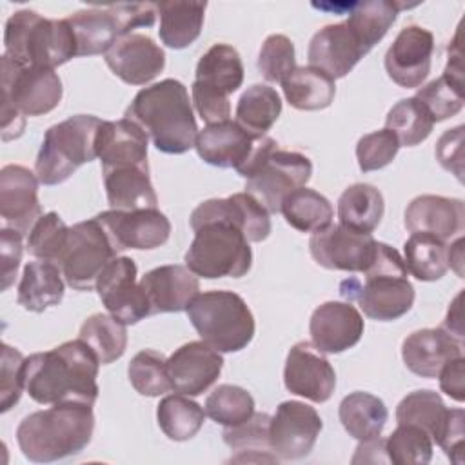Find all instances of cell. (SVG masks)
Wrapping results in <instances>:
<instances>
[{
    "label": "cell",
    "mask_w": 465,
    "mask_h": 465,
    "mask_svg": "<svg viewBox=\"0 0 465 465\" xmlns=\"http://www.w3.org/2000/svg\"><path fill=\"white\" fill-rule=\"evenodd\" d=\"M25 389V358L24 354L4 343L2 345V371H0V411L7 412L18 403Z\"/></svg>",
    "instance_id": "53"
},
{
    "label": "cell",
    "mask_w": 465,
    "mask_h": 465,
    "mask_svg": "<svg viewBox=\"0 0 465 465\" xmlns=\"http://www.w3.org/2000/svg\"><path fill=\"white\" fill-rule=\"evenodd\" d=\"M100 360L80 338L25 358V391L40 405L60 401L94 403Z\"/></svg>",
    "instance_id": "1"
},
{
    "label": "cell",
    "mask_w": 465,
    "mask_h": 465,
    "mask_svg": "<svg viewBox=\"0 0 465 465\" xmlns=\"http://www.w3.org/2000/svg\"><path fill=\"white\" fill-rule=\"evenodd\" d=\"M116 249L96 218L69 227L65 251L58 262L64 280L76 291H91L100 272L116 258Z\"/></svg>",
    "instance_id": "10"
},
{
    "label": "cell",
    "mask_w": 465,
    "mask_h": 465,
    "mask_svg": "<svg viewBox=\"0 0 465 465\" xmlns=\"http://www.w3.org/2000/svg\"><path fill=\"white\" fill-rule=\"evenodd\" d=\"M407 271L420 282H436L449 271L447 243L427 232H411L403 245Z\"/></svg>",
    "instance_id": "39"
},
{
    "label": "cell",
    "mask_w": 465,
    "mask_h": 465,
    "mask_svg": "<svg viewBox=\"0 0 465 465\" xmlns=\"http://www.w3.org/2000/svg\"><path fill=\"white\" fill-rule=\"evenodd\" d=\"M94 218L102 223L116 251L156 249L171 236V222L158 209H109Z\"/></svg>",
    "instance_id": "15"
},
{
    "label": "cell",
    "mask_w": 465,
    "mask_h": 465,
    "mask_svg": "<svg viewBox=\"0 0 465 465\" xmlns=\"http://www.w3.org/2000/svg\"><path fill=\"white\" fill-rule=\"evenodd\" d=\"M360 461H371V463H385L389 461L387 452H385V440L374 438V440H367V441H360V445L356 447V454L352 456V463H360Z\"/></svg>",
    "instance_id": "60"
},
{
    "label": "cell",
    "mask_w": 465,
    "mask_h": 465,
    "mask_svg": "<svg viewBox=\"0 0 465 465\" xmlns=\"http://www.w3.org/2000/svg\"><path fill=\"white\" fill-rule=\"evenodd\" d=\"M400 147L401 145L396 134L389 129H380V131L363 134L356 143L358 165L363 173L383 169L396 158Z\"/></svg>",
    "instance_id": "51"
},
{
    "label": "cell",
    "mask_w": 465,
    "mask_h": 465,
    "mask_svg": "<svg viewBox=\"0 0 465 465\" xmlns=\"http://www.w3.org/2000/svg\"><path fill=\"white\" fill-rule=\"evenodd\" d=\"M282 113V98L265 84L247 87L236 104V124L252 136H265Z\"/></svg>",
    "instance_id": "37"
},
{
    "label": "cell",
    "mask_w": 465,
    "mask_h": 465,
    "mask_svg": "<svg viewBox=\"0 0 465 465\" xmlns=\"http://www.w3.org/2000/svg\"><path fill=\"white\" fill-rule=\"evenodd\" d=\"M269 423L271 416L267 412H254L249 420L234 427H225L223 441L232 450L249 452H269Z\"/></svg>",
    "instance_id": "52"
},
{
    "label": "cell",
    "mask_w": 465,
    "mask_h": 465,
    "mask_svg": "<svg viewBox=\"0 0 465 465\" xmlns=\"http://www.w3.org/2000/svg\"><path fill=\"white\" fill-rule=\"evenodd\" d=\"M461 354V341L445 329H420L411 332L401 343L405 367L421 378H436L441 367Z\"/></svg>",
    "instance_id": "28"
},
{
    "label": "cell",
    "mask_w": 465,
    "mask_h": 465,
    "mask_svg": "<svg viewBox=\"0 0 465 465\" xmlns=\"http://www.w3.org/2000/svg\"><path fill=\"white\" fill-rule=\"evenodd\" d=\"M463 369H465V360L463 356H458L450 361H447L440 374L436 376L440 380V389L452 398L454 401H463L465 400V385H463Z\"/></svg>",
    "instance_id": "59"
},
{
    "label": "cell",
    "mask_w": 465,
    "mask_h": 465,
    "mask_svg": "<svg viewBox=\"0 0 465 465\" xmlns=\"http://www.w3.org/2000/svg\"><path fill=\"white\" fill-rule=\"evenodd\" d=\"M287 102L300 111H320L332 104L334 80L312 65L294 67L282 82Z\"/></svg>",
    "instance_id": "34"
},
{
    "label": "cell",
    "mask_w": 465,
    "mask_h": 465,
    "mask_svg": "<svg viewBox=\"0 0 465 465\" xmlns=\"http://www.w3.org/2000/svg\"><path fill=\"white\" fill-rule=\"evenodd\" d=\"M203 409L213 421L234 427L254 414V398L243 387L223 383L207 396Z\"/></svg>",
    "instance_id": "45"
},
{
    "label": "cell",
    "mask_w": 465,
    "mask_h": 465,
    "mask_svg": "<svg viewBox=\"0 0 465 465\" xmlns=\"http://www.w3.org/2000/svg\"><path fill=\"white\" fill-rule=\"evenodd\" d=\"M269 211L249 193H236L227 198H211L202 202L191 213V227L196 229L207 222H227L240 229L247 242H263L271 234Z\"/></svg>",
    "instance_id": "19"
},
{
    "label": "cell",
    "mask_w": 465,
    "mask_h": 465,
    "mask_svg": "<svg viewBox=\"0 0 465 465\" xmlns=\"http://www.w3.org/2000/svg\"><path fill=\"white\" fill-rule=\"evenodd\" d=\"M102 120L93 114H74L51 125L35 162L40 183L58 185L84 163L98 158L96 134Z\"/></svg>",
    "instance_id": "7"
},
{
    "label": "cell",
    "mask_w": 465,
    "mask_h": 465,
    "mask_svg": "<svg viewBox=\"0 0 465 465\" xmlns=\"http://www.w3.org/2000/svg\"><path fill=\"white\" fill-rule=\"evenodd\" d=\"M447 407L441 396L434 391L421 389L409 392L396 407V421L409 423L423 429L432 441L440 434L447 418Z\"/></svg>",
    "instance_id": "43"
},
{
    "label": "cell",
    "mask_w": 465,
    "mask_h": 465,
    "mask_svg": "<svg viewBox=\"0 0 465 465\" xmlns=\"http://www.w3.org/2000/svg\"><path fill=\"white\" fill-rule=\"evenodd\" d=\"M461 296L463 292H458V296L452 300L449 311H447V316H445V322H443V329L452 334L456 340H463V327H461Z\"/></svg>",
    "instance_id": "61"
},
{
    "label": "cell",
    "mask_w": 465,
    "mask_h": 465,
    "mask_svg": "<svg viewBox=\"0 0 465 465\" xmlns=\"http://www.w3.org/2000/svg\"><path fill=\"white\" fill-rule=\"evenodd\" d=\"M194 82L227 96L232 94L243 84V64L240 53L229 44L211 45L196 64Z\"/></svg>",
    "instance_id": "35"
},
{
    "label": "cell",
    "mask_w": 465,
    "mask_h": 465,
    "mask_svg": "<svg viewBox=\"0 0 465 465\" xmlns=\"http://www.w3.org/2000/svg\"><path fill=\"white\" fill-rule=\"evenodd\" d=\"M162 432L173 441H187L198 434L205 420V409L185 394H169L156 407Z\"/></svg>",
    "instance_id": "40"
},
{
    "label": "cell",
    "mask_w": 465,
    "mask_h": 465,
    "mask_svg": "<svg viewBox=\"0 0 465 465\" xmlns=\"http://www.w3.org/2000/svg\"><path fill=\"white\" fill-rule=\"evenodd\" d=\"M436 122L458 114L463 107V82H456L445 74L420 87L414 96Z\"/></svg>",
    "instance_id": "49"
},
{
    "label": "cell",
    "mask_w": 465,
    "mask_h": 465,
    "mask_svg": "<svg viewBox=\"0 0 465 465\" xmlns=\"http://www.w3.org/2000/svg\"><path fill=\"white\" fill-rule=\"evenodd\" d=\"M62 94V80L54 69L20 67L2 54V140L22 136L25 116L51 113Z\"/></svg>",
    "instance_id": "6"
},
{
    "label": "cell",
    "mask_w": 465,
    "mask_h": 465,
    "mask_svg": "<svg viewBox=\"0 0 465 465\" xmlns=\"http://www.w3.org/2000/svg\"><path fill=\"white\" fill-rule=\"evenodd\" d=\"M296 67L294 44L285 35H271L263 40L258 54V69L267 82H283Z\"/></svg>",
    "instance_id": "50"
},
{
    "label": "cell",
    "mask_w": 465,
    "mask_h": 465,
    "mask_svg": "<svg viewBox=\"0 0 465 465\" xmlns=\"http://www.w3.org/2000/svg\"><path fill=\"white\" fill-rule=\"evenodd\" d=\"M109 9L113 11L120 38L133 33L136 27H151L156 20V4L151 2H134V4H111Z\"/></svg>",
    "instance_id": "55"
},
{
    "label": "cell",
    "mask_w": 465,
    "mask_h": 465,
    "mask_svg": "<svg viewBox=\"0 0 465 465\" xmlns=\"http://www.w3.org/2000/svg\"><path fill=\"white\" fill-rule=\"evenodd\" d=\"M222 367V354L203 340L183 343L167 358L171 387L185 396L203 394L218 380Z\"/></svg>",
    "instance_id": "20"
},
{
    "label": "cell",
    "mask_w": 465,
    "mask_h": 465,
    "mask_svg": "<svg viewBox=\"0 0 465 465\" xmlns=\"http://www.w3.org/2000/svg\"><path fill=\"white\" fill-rule=\"evenodd\" d=\"M312 174L311 160L296 151L274 149L245 178V193L254 196L269 213H280L283 198L303 187Z\"/></svg>",
    "instance_id": "11"
},
{
    "label": "cell",
    "mask_w": 465,
    "mask_h": 465,
    "mask_svg": "<svg viewBox=\"0 0 465 465\" xmlns=\"http://www.w3.org/2000/svg\"><path fill=\"white\" fill-rule=\"evenodd\" d=\"M151 314L180 312L200 294V282L185 265H160L145 272L140 280Z\"/></svg>",
    "instance_id": "25"
},
{
    "label": "cell",
    "mask_w": 465,
    "mask_h": 465,
    "mask_svg": "<svg viewBox=\"0 0 465 465\" xmlns=\"http://www.w3.org/2000/svg\"><path fill=\"white\" fill-rule=\"evenodd\" d=\"M107 67L129 85H145L165 67L163 49L147 35L131 33L105 53Z\"/></svg>",
    "instance_id": "22"
},
{
    "label": "cell",
    "mask_w": 465,
    "mask_h": 465,
    "mask_svg": "<svg viewBox=\"0 0 465 465\" xmlns=\"http://www.w3.org/2000/svg\"><path fill=\"white\" fill-rule=\"evenodd\" d=\"M127 376L133 389L142 396L154 398L173 389L167 374V360L162 352L153 349H143L133 356Z\"/></svg>",
    "instance_id": "46"
},
{
    "label": "cell",
    "mask_w": 465,
    "mask_h": 465,
    "mask_svg": "<svg viewBox=\"0 0 465 465\" xmlns=\"http://www.w3.org/2000/svg\"><path fill=\"white\" fill-rule=\"evenodd\" d=\"M191 96L194 109L202 116V120L209 124H218L225 122L231 116V104L229 96L223 93H218L200 82H193L191 85Z\"/></svg>",
    "instance_id": "54"
},
{
    "label": "cell",
    "mask_w": 465,
    "mask_h": 465,
    "mask_svg": "<svg viewBox=\"0 0 465 465\" xmlns=\"http://www.w3.org/2000/svg\"><path fill=\"white\" fill-rule=\"evenodd\" d=\"M147 133L129 118L102 120L96 134V153L102 173L118 167H149Z\"/></svg>",
    "instance_id": "24"
},
{
    "label": "cell",
    "mask_w": 465,
    "mask_h": 465,
    "mask_svg": "<svg viewBox=\"0 0 465 465\" xmlns=\"http://www.w3.org/2000/svg\"><path fill=\"white\" fill-rule=\"evenodd\" d=\"M124 116L138 124L160 153L183 154L194 147L198 125L180 80L165 78L140 89Z\"/></svg>",
    "instance_id": "2"
},
{
    "label": "cell",
    "mask_w": 465,
    "mask_h": 465,
    "mask_svg": "<svg viewBox=\"0 0 465 465\" xmlns=\"http://www.w3.org/2000/svg\"><path fill=\"white\" fill-rule=\"evenodd\" d=\"M65 20L74 36L76 56L105 54L120 38V29L109 5L87 7Z\"/></svg>",
    "instance_id": "30"
},
{
    "label": "cell",
    "mask_w": 465,
    "mask_h": 465,
    "mask_svg": "<svg viewBox=\"0 0 465 465\" xmlns=\"http://www.w3.org/2000/svg\"><path fill=\"white\" fill-rule=\"evenodd\" d=\"M205 2H160L156 9L160 13V40L171 49H183L191 45L202 33Z\"/></svg>",
    "instance_id": "32"
},
{
    "label": "cell",
    "mask_w": 465,
    "mask_h": 465,
    "mask_svg": "<svg viewBox=\"0 0 465 465\" xmlns=\"http://www.w3.org/2000/svg\"><path fill=\"white\" fill-rule=\"evenodd\" d=\"M280 213L285 222L300 232H316L331 225L334 211L331 202L314 189L298 187L289 193L283 202Z\"/></svg>",
    "instance_id": "38"
},
{
    "label": "cell",
    "mask_w": 465,
    "mask_h": 465,
    "mask_svg": "<svg viewBox=\"0 0 465 465\" xmlns=\"http://www.w3.org/2000/svg\"><path fill=\"white\" fill-rule=\"evenodd\" d=\"M434 35L421 25L403 27L385 53L389 78L405 89H418L430 73Z\"/></svg>",
    "instance_id": "16"
},
{
    "label": "cell",
    "mask_w": 465,
    "mask_h": 465,
    "mask_svg": "<svg viewBox=\"0 0 465 465\" xmlns=\"http://www.w3.org/2000/svg\"><path fill=\"white\" fill-rule=\"evenodd\" d=\"M283 383L289 392L314 403H323L334 392L336 372L323 352L311 341H298L287 354Z\"/></svg>",
    "instance_id": "17"
},
{
    "label": "cell",
    "mask_w": 465,
    "mask_h": 465,
    "mask_svg": "<svg viewBox=\"0 0 465 465\" xmlns=\"http://www.w3.org/2000/svg\"><path fill=\"white\" fill-rule=\"evenodd\" d=\"M367 53L347 22L331 24L316 31L309 42V65L323 71L332 80L343 78Z\"/></svg>",
    "instance_id": "23"
},
{
    "label": "cell",
    "mask_w": 465,
    "mask_h": 465,
    "mask_svg": "<svg viewBox=\"0 0 465 465\" xmlns=\"http://www.w3.org/2000/svg\"><path fill=\"white\" fill-rule=\"evenodd\" d=\"M136 263L129 256H116L96 280V292L111 316L125 325H134L151 316V307L140 282Z\"/></svg>",
    "instance_id": "12"
},
{
    "label": "cell",
    "mask_w": 465,
    "mask_h": 465,
    "mask_svg": "<svg viewBox=\"0 0 465 465\" xmlns=\"http://www.w3.org/2000/svg\"><path fill=\"white\" fill-rule=\"evenodd\" d=\"M24 234L9 229V227H2L0 231V262H2V291H7L18 272V265L22 260V251H24V243H22Z\"/></svg>",
    "instance_id": "58"
},
{
    "label": "cell",
    "mask_w": 465,
    "mask_h": 465,
    "mask_svg": "<svg viewBox=\"0 0 465 465\" xmlns=\"http://www.w3.org/2000/svg\"><path fill=\"white\" fill-rule=\"evenodd\" d=\"M432 127L434 120L414 96L396 102L385 116V129L392 131L400 145L405 147H414L427 140Z\"/></svg>",
    "instance_id": "44"
},
{
    "label": "cell",
    "mask_w": 465,
    "mask_h": 465,
    "mask_svg": "<svg viewBox=\"0 0 465 465\" xmlns=\"http://www.w3.org/2000/svg\"><path fill=\"white\" fill-rule=\"evenodd\" d=\"M64 289V274L56 263L45 260L29 262L18 283L16 302L25 311L44 312L62 302Z\"/></svg>",
    "instance_id": "31"
},
{
    "label": "cell",
    "mask_w": 465,
    "mask_h": 465,
    "mask_svg": "<svg viewBox=\"0 0 465 465\" xmlns=\"http://www.w3.org/2000/svg\"><path fill=\"white\" fill-rule=\"evenodd\" d=\"M447 263L460 278H463V236H458L447 245Z\"/></svg>",
    "instance_id": "62"
},
{
    "label": "cell",
    "mask_w": 465,
    "mask_h": 465,
    "mask_svg": "<svg viewBox=\"0 0 465 465\" xmlns=\"http://www.w3.org/2000/svg\"><path fill=\"white\" fill-rule=\"evenodd\" d=\"M78 338L93 349L102 365L120 360L127 349L125 323L104 312L91 314L82 323Z\"/></svg>",
    "instance_id": "42"
},
{
    "label": "cell",
    "mask_w": 465,
    "mask_h": 465,
    "mask_svg": "<svg viewBox=\"0 0 465 465\" xmlns=\"http://www.w3.org/2000/svg\"><path fill=\"white\" fill-rule=\"evenodd\" d=\"M104 185L107 202L114 211L156 209L158 205L149 167H118L105 171Z\"/></svg>",
    "instance_id": "29"
},
{
    "label": "cell",
    "mask_w": 465,
    "mask_h": 465,
    "mask_svg": "<svg viewBox=\"0 0 465 465\" xmlns=\"http://www.w3.org/2000/svg\"><path fill=\"white\" fill-rule=\"evenodd\" d=\"M318 411L303 401L289 400L276 407L269 423V447L280 460H300L311 454L320 432Z\"/></svg>",
    "instance_id": "13"
},
{
    "label": "cell",
    "mask_w": 465,
    "mask_h": 465,
    "mask_svg": "<svg viewBox=\"0 0 465 465\" xmlns=\"http://www.w3.org/2000/svg\"><path fill=\"white\" fill-rule=\"evenodd\" d=\"M432 438L423 429L409 423H398L385 440L387 458L398 465H425L432 460Z\"/></svg>",
    "instance_id": "47"
},
{
    "label": "cell",
    "mask_w": 465,
    "mask_h": 465,
    "mask_svg": "<svg viewBox=\"0 0 465 465\" xmlns=\"http://www.w3.org/2000/svg\"><path fill=\"white\" fill-rule=\"evenodd\" d=\"M4 54L20 67L54 69L76 56V44L65 18H44L20 9L5 22Z\"/></svg>",
    "instance_id": "5"
},
{
    "label": "cell",
    "mask_w": 465,
    "mask_h": 465,
    "mask_svg": "<svg viewBox=\"0 0 465 465\" xmlns=\"http://www.w3.org/2000/svg\"><path fill=\"white\" fill-rule=\"evenodd\" d=\"M309 251L314 262L325 269L363 272L374 258L376 240L372 234L352 231L341 223H331L312 232Z\"/></svg>",
    "instance_id": "14"
},
{
    "label": "cell",
    "mask_w": 465,
    "mask_h": 465,
    "mask_svg": "<svg viewBox=\"0 0 465 465\" xmlns=\"http://www.w3.org/2000/svg\"><path fill=\"white\" fill-rule=\"evenodd\" d=\"M463 421H465V414L461 409L447 411L443 427L434 440V443H438L443 449L447 458L458 465L463 463V441H465Z\"/></svg>",
    "instance_id": "56"
},
{
    "label": "cell",
    "mask_w": 465,
    "mask_h": 465,
    "mask_svg": "<svg viewBox=\"0 0 465 465\" xmlns=\"http://www.w3.org/2000/svg\"><path fill=\"white\" fill-rule=\"evenodd\" d=\"M69 238V227L58 213L42 214L27 234L25 249L31 256L58 265Z\"/></svg>",
    "instance_id": "48"
},
{
    "label": "cell",
    "mask_w": 465,
    "mask_h": 465,
    "mask_svg": "<svg viewBox=\"0 0 465 465\" xmlns=\"http://www.w3.org/2000/svg\"><path fill=\"white\" fill-rule=\"evenodd\" d=\"M338 416L349 436L358 441H367L380 438L387 423L389 411L378 396L363 391H354L341 400L338 407Z\"/></svg>",
    "instance_id": "33"
},
{
    "label": "cell",
    "mask_w": 465,
    "mask_h": 465,
    "mask_svg": "<svg viewBox=\"0 0 465 465\" xmlns=\"http://www.w3.org/2000/svg\"><path fill=\"white\" fill-rule=\"evenodd\" d=\"M463 125L445 131L436 143V158L440 165L450 171L460 182L463 180Z\"/></svg>",
    "instance_id": "57"
},
{
    "label": "cell",
    "mask_w": 465,
    "mask_h": 465,
    "mask_svg": "<svg viewBox=\"0 0 465 465\" xmlns=\"http://www.w3.org/2000/svg\"><path fill=\"white\" fill-rule=\"evenodd\" d=\"M93 430L91 403L60 401L27 414L16 427V441L29 461L51 463L80 454L91 443Z\"/></svg>",
    "instance_id": "3"
},
{
    "label": "cell",
    "mask_w": 465,
    "mask_h": 465,
    "mask_svg": "<svg viewBox=\"0 0 465 465\" xmlns=\"http://www.w3.org/2000/svg\"><path fill=\"white\" fill-rule=\"evenodd\" d=\"M401 7L405 5L391 0L360 2L351 9L345 22L358 36L365 53H369L387 35Z\"/></svg>",
    "instance_id": "41"
},
{
    "label": "cell",
    "mask_w": 465,
    "mask_h": 465,
    "mask_svg": "<svg viewBox=\"0 0 465 465\" xmlns=\"http://www.w3.org/2000/svg\"><path fill=\"white\" fill-rule=\"evenodd\" d=\"M383 213V194L371 183H352L338 200L340 223L358 232L371 234L380 225Z\"/></svg>",
    "instance_id": "36"
},
{
    "label": "cell",
    "mask_w": 465,
    "mask_h": 465,
    "mask_svg": "<svg viewBox=\"0 0 465 465\" xmlns=\"http://www.w3.org/2000/svg\"><path fill=\"white\" fill-rule=\"evenodd\" d=\"M403 223L409 232H427L447 242L463 231V200L438 194L416 196L405 209Z\"/></svg>",
    "instance_id": "27"
},
{
    "label": "cell",
    "mask_w": 465,
    "mask_h": 465,
    "mask_svg": "<svg viewBox=\"0 0 465 465\" xmlns=\"http://www.w3.org/2000/svg\"><path fill=\"white\" fill-rule=\"evenodd\" d=\"M36 173L9 163L0 169V216L2 227L27 234L42 216Z\"/></svg>",
    "instance_id": "18"
},
{
    "label": "cell",
    "mask_w": 465,
    "mask_h": 465,
    "mask_svg": "<svg viewBox=\"0 0 465 465\" xmlns=\"http://www.w3.org/2000/svg\"><path fill=\"white\" fill-rule=\"evenodd\" d=\"M363 329V316L351 302H325L314 309L309 322L311 343L323 354H338L354 347Z\"/></svg>",
    "instance_id": "21"
},
{
    "label": "cell",
    "mask_w": 465,
    "mask_h": 465,
    "mask_svg": "<svg viewBox=\"0 0 465 465\" xmlns=\"http://www.w3.org/2000/svg\"><path fill=\"white\" fill-rule=\"evenodd\" d=\"M258 138L249 134L236 122L225 120L209 124L198 131L194 149L198 156L209 165L222 169H240L251 156Z\"/></svg>",
    "instance_id": "26"
},
{
    "label": "cell",
    "mask_w": 465,
    "mask_h": 465,
    "mask_svg": "<svg viewBox=\"0 0 465 465\" xmlns=\"http://www.w3.org/2000/svg\"><path fill=\"white\" fill-rule=\"evenodd\" d=\"M185 312L200 338L218 352L245 349L256 331L249 305L232 291L200 292Z\"/></svg>",
    "instance_id": "8"
},
{
    "label": "cell",
    "mask_w": 465,
    "mask_h": 465,
    "mask_svg": "<svg viewBox=\"0 0 465 465\" xmlns=\"http://www.w3.org/2000/svg\"><path fill=\"white\" fill-rule=\"evenodd\" d=\"M185 252V267L200 278H242L252 265V251L240 229L227 222L198 225Z\"/></svg>",
    "instance_id": "9"
},
{
    "label": "cell",
    "mask_w": 465,
    "mask_h": 465,
    "mask_svg": "<svg viewBox=\"0 0 465 465\" xmlns=\"http://www.w3.org/2000/svg\"><path fill=\"white\" fill-rule=\"evenodd\" d=\"M363 274V283L358 278L341 282L340 294L349 302L356 300L367 318L394 322L411 311L414 287L409 282L407 265L394 247L376 242L374 258Z\"/></svg>",
    "instance_id": "4"
}]
</instances>
